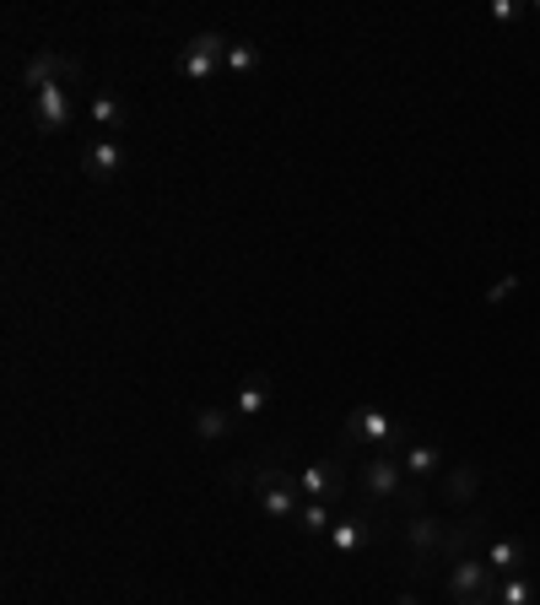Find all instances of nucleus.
Returning <instances> with one entry per match:
<instances>
[{
	"label": "nucleus",
	"instance_id": "obj_1",
	"mask_svg": "<svg viewBox=\"0 0 540 605\" xmlns=\"http://www.w3.org/2000/svg\"><path fill=\"white\" fill-rule=\"evenodd\" d=\"M498 584H503V573L487 557H459L443 568V590L454 605H498Z\"/></svg>",
	"mask_w": 540,
	"mask_h": 605
},
{
	"label": "nucleus",
	"instance_id": "obj_2",
	"mask_svg": "<svg viewBox=\"0 0 540 605\" xmlns=\"http://www.w3.org/2000/svg\"><path fill=\"white\" fill-rule=\"evenodd\" d=\"M249 492H255V503L266 508L270 519H297V508L308 503V497H303V486H297V476H292V470H281V465H255Z\"/></svg>",
	"mask_w": 540,
	"mask_h": 605
},
{
	"label": "nucleus",
	"instance_id": "obj_3",
	"mask_svg": "<svg viewBox=\"0 0 540 605\" xmlns=\"http://www.w3.org/2000/svg\"><path fill=\"white\" fill-rule=\"evenodd\" d=\"M341 444H346V449H352V444H379V449L390 444V449H405L410 439H405L401 422H395V417H384L379 406H357V411L341 422Z\"/></svg>",
	"mask_w": 540,
	"mask_h": 605
},
{
	"label": "nucleus",
	"instance_id": "obj_4",
	"mask_svg": "<svg viewBox=\"0 0 540 605\" xmlns=\"http://www.w3.org/2000/svg\"><path fill=\"white\" fill-rule=\"evenodd\" d=\"M405 486H410V476H405L401 459H390V454H373V459H363V470H357L363 503H401Z\"/></svg>",
	"mask_w": 540,
	"mask_h": 605
},
{
	"label": "nucleus",
	"instance_id": "obj_5",
	"mask_svg": "<svg viewBox=\"0 0 540 605\" xmlns=\"http://www.w3.org/2000/svg\"><path fill=\"white\" fill-rule=\"evenodd\" d=\"M228 49H233V38H228V33H217V27H206V33H195V38L184 44L179 71H184L189 82H211V76L228 65Z\"/></svg>",
	"mask_w": 540,
	"mask_h": 605
},
{
	"label": "nucleus",
	"instance_id": "obj_6",
	"mask_svg": "<svg viewBox=\"0 0 540 605\" xmlns=\"http://www.w3.org/2000/svg\"><path fill=\"white\" fill-rule=\"evenodd\" d=\"M22 82H27V92H44V87H71V92H76L82 60H71V54H60V49H38V54L22 65Z\"/></svg>",
	"mask_w": 540,
	"mask_h": 605
},
{
	"label": "nucleus",
	"instance_id": "obj_7",
	"mask_svg": "<svg viewBox=\"0 0 540 605\" xmlns=\"http://www.w3.org/2000/svg\"><path fill=\"white\" fill-rule=\"evenodd\" d=\"M324 541H330V552H335V557H363V552L379 541V519H373V508L363 503V514H346V519H335Z\"/></svg>",
	"mask_w": 540,
	"mask_h": 605
},
{
	"label": "nucleus",
	"instance_id": "obj_8",
	"mask_svg": "<svg viewBox=\"0 0 540 605\" xmlns=\"http://www.w3.org/2000/svg\"><path fill=\"white\" fill-rule=\"evenodd\" d=\"M27 103H33V125H38L44 136H60V131L76 120V98H71V87H44V92H27Z\"/></svg>",
	"mask_w": 540,
	"mask_h": 605
},
{
	"label": "nucleus",
	"instance_id": "obj_9",
	"mask_svg": "<svg viewBox=\"0 0 540 605\" xmlns=\"http://www.w3.org/2000/svg\"><path fill=\"white\" fill-rule=\"evenodd\" d=\"M297 486H303V497L335 508V503L346 497V465H341V459H314L308 470H297Z\"/></svg>",
	"mask_w": 540,
	"mask_h": 605
},
{
	"label": "nucleus",
	"instance_id": "obj_10",
	"mask_svg": "<svg viewBox=\"0 0 540 605\" xmlns=\"http://www.w3.org/2000/svg\"><path fill=\"white\" fill-rule=\"evenodd\" d=\"M405 541H410V552H416L421 563H443L449 524H443V519H432V514L421 508V514H410V519H405Z\"/></svg>",
	"mask_w": 540,
	"mask_h": 605
},
{
	"label": "nucleus",
	"instance_id": "obj_11",
	"mask_svg": "<svg viewBox=\"0 0 540 605\" xmlns=\"http://www.w3.org/2000/svg\"><path fill=\"white\" fill-rule=\"evenodd\" d=\"M270 400H275V384H270V373H244V384H238V400H233V411L244 417V422H260L270 411Z\"/></svg>",
	"mask_w": 540,
	"mask_h": 605
},
{
	"label": "nucleus",
	"instance_id": "obj_12",
	"mask_svg": "<svg viewBox=\"0 0 540 605\" xmlns=\"http://www.w3.org/2000/svg\"><path fill=\"white\" fill-rule=\"evenodd\" d=\"M125 173V147L114 141V136H98L93 147H87V178L93 184H109V178H120Z\"/></svg>",
	"mask_w": 540,
	"mask_h": 605
},
{
	"label": "nucleus",
	"instance_id": "obj_13",
	"mask_svg": "<svg viewBox=\"0 0 540 605\" xmlns=\"http://www.w3.org/2000/svg\"><path fill=\"white\" fill-rule=\"evenodd\" d=\"M438 492H443L449 508H465V503H476V492H481V470H476V465H454V470L438 476Z\"/></svg>",
	"mask_w": 540,
	"mask_h": 605
},
{
	"label": "nucleus",
	"instance_id": "obj_14",
	"mask_svg": "<svg viewBox=\"0 0 540 605\" xmlns=\"http://www.w3.org/2000/svg\"><path fill=\"white\" fill-rule=\"evenodd\" d=\"M481 557H487V563H492V568H498L503 579H508V573H525V568H530V546H525V541H508V535L487 541V552H481Z\"/></svg>",
	"mask_w": 540,
	"mask_h": 605
},
{
	"label": "nucleus",
	"instance_id": "obj_15",
	"mask_svg": "<svg viewBox=\"0 0 540 605\" xmlns=\"http://www.w3.org/2000/svg\"><path fill=\"white\" fill-rule=\"evenodd\" d=\"M401 465L410 481H438V476H443V454L432 449V444H416V439L401 449Z\"/></svg>",
	"mask_w": 540,
	"mask_h": 605
},
{
	"label": "nucleus",
	"instance_id": "obj_16",
	"mask_svg": "<svg viewBox=\"0 0 540 605\" xmlns=\"http://www.w3.org/2000/svg\"><path fill=\"white\" fill-rule=\"evenodd\" d=\"M228 433H233V417H228L222 406H195V439L217 444V439H228Z\"/></svg>",
	"mask_w": 540,
	"mask_h": 605
},
{
	"label": "nucleus",
	"instance_id": "obj_17",
	"mask_svg": "<svg viewBox=\"0 0 540 605\" xmlns=\"http://www.w3.org/2000/svg\"><path fill=\"white\" fill-rule=\"evenodd\" d=\"M292 524H297L303 535H330V524H335V519H330V503H314V497H308V503L297 508V519H292Z\"/></svg>",
	"mask_w": 540,
	"mask_h": 605
},
{
	"label": "nucleus",
	"instance_id": "obj_18",
	"mask_svg": "<svg viewBox=\"0 0 540 605\" xmlns=\"http://www.w3.org/2000/svg\"><path fill=\"white\" fill-rule=\"evenodd\" d=\"M93 125H98V131H125V103L109 98V92H98V98H93Z\"/></svg>",
	"mask_w": 540,
	"mask_h": 605
},
{
	"label": "nucleus",
	"instance_id": "obj_19",
	"mask_svg": "<svg viewBox=\"0 0 540 605\" xmlns=\"http://www.w3.org/2000/svg\"><path fill=\"white\" fill-rule=\"evenodd\" d=\"M498 605H536V584H530L525 573H508V579L498 584Z\"/></svg>",
	"mask_w": 540,
	"mask_h": 605
},
{
	"label": "nucleus",
	"instance_id": "obj_20",
	"mask_svg": "<svg viewBox=\"0 0 540 605\" xmlns=\"http://www.w3.org/2000/svg\"><path fill=\"white\" fill-rule=\"evenodd\" d=\"M228 71H233V76L260 71V44H249V38H244V44H233V49H228Z\"/></svg>",
	"mask_w": 540,
	"mask_h": 605
},
{
	"label": "nucleus",
	"instance_id": "obj_21",
	"mask_svg": "<svg viewBox=\"0 0 540 605\" xmlns=\"http://www.w3.org/2000/svg\"><path fill=\"white\" fill-rule=\"evenodd\" d=\"M492 16H498V22H514V16H525V5H514V0H498V5H492Z\"/></svg>",
	"mask_w": 540,
	"mask_h": 605
},
{
	"label": "nucleus",
	"instance_id": "obj_22",
	"mask_svg": "<svg viewBox=\"0 0 540 605\" xmlns=\"http://www.w3.org/2000/svg\"><path fill=\"white\" fill-rule=\"evenodd\" d=\"M514 287H519V282H514V276H508V282H498V287H492V293H487V302H503V298H508V293H514Z\"/></svg>",
	"mask_w": 540,
	"mask_h": 605
},
{
	"label": "nucleus",
	"instance_id": "obj_23",
	"mask_svg": "<svg viewBox=\"0 0 540 605\" xmlns=\"http://www.w3.org/2000/svg\"><path fill=\"white\" fill-rule=\"evenodd\" d=\"M395 605H421V595H410V590H405V595H401Z\"/></svg>",
	"mask_w": 540,
	"mask_h": 605
},
{
	"label": "nucleus",
	"instance_id": "obj_24",
	"mask_svg": "<svg viewBox=\"0 0 540 605\" xmlns=\"http://www.w3.org/2000/svg\"><path fill=\"white\" fill-rule=\"evenodd\" d=\"M536 11H540V5H536Z\"/></svg>",
	"mask_w": 540,
	"mask_h": 605
}]
</instances>
